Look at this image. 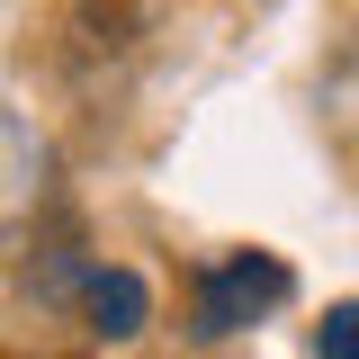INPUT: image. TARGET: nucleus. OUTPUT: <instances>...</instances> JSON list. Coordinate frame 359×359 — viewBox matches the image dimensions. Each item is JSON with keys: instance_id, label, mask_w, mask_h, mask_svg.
Instances as JSON below:
<instances>
[{"instance_id": "nucleus-1", "label": "nucleus", "mask_w": 359, "mask_h": 359, "mask_svg": "<svg viewBox=\"0 0 359 359\" xmlns=\"http://www.w3.org/2000/svg\"><path fill=\"white\" fill-rule=\"evenodd\" d=\"M287 261H269V252H224V261L198 269V297H189V323H198V341H224V332H243L252 314L287 306Z\"/></svg>"}, {"instance_id": "nucleus-2", "label": "nucleus", "mask_w": 359, "mask_h": 359, "mask_svg": "<svg viewBox=\"0 0 359 359\" xmlns=\"http://www.w3.org/2000/svg\"><path fill=\"white\" fill-rule=\"evenodd\" d=\"M81 314H90L99 341H135L144 314H153V287H144L135 269H90V278H81Z\"/></svg>"}, {"instance_id": "nucleus-3", "label": "nucleus", "mask_w": 359, "mask_h": 359, "mask_svg": "<svg viewBox=\"0 0 359 359\" xmlns=\"http://www.w3.org/2000/svg\"><path fill=\"white\" fill-rule=\"evenodd\" d=\"M314 359H359V306H351V297L314 323Z\"/></svg>"}]
</instances>
